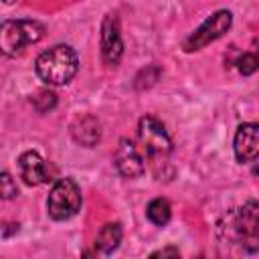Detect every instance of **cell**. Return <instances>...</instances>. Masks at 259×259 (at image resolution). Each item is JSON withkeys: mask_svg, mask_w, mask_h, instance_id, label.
<instances>
[{"mask_svg": "<svg viewBox=\"0 0 259 259\" xmlns=\"http://www.w3.org/2000/svg\"><path fill=\"white\" fill-rule=\"evenodd\" d=\"M36 75L49 83V85H67L77 69H79V59L77 53L67 47V45H57L45 53L38 55L36 63H34Z\"/></svg>", "mask_w": 259, "mask_h": 259, "instance_id": "7a4b0ae2", "label": "cell"}, {"mask_svg": "<svg viewBox=\"0 0 259 259\" xmlns=\"http://www.w3.org/2000/svg\"><path fill=\"white\" fill-rule=\"evenodd\" d=\"M71 132H73L75 142L81 144V146H87V148L95 146V144L99 142V138H101V125H99V121H97L93 115H83V117H79V119L73 123Z\"/></svg>", "mask_w": 259, "mask_h": 259, "instance_id": "8fae6325", "label": "cell"}, {"mask_svg": "<svg viewBox=\"0 0 259 259\" xmlns=\"http://www.w3.org/2000/svg\"><path fill=\"white\" fill-rule=\"evenodd\" d=\"M121 235H123V231H121L119 223H107L105 227H101V231H99V235L95 239V247L103 255H109V253H113L119 247Z\"/></svg>", "mask_w": 259, "mask_h": 259, "instance_id": "7c38bea8", "label": "cell"}, {"mask_svg": "<svg viewBox=\"0 0 259 259\" xmlns=\"http://www.w3.org/2000/svg\"><path fill=\"white\" fill-rule=\"evenodd\" d=\"M146 214H148V219H150L154 225H158V227H164V225L170 221V217H172V208H170V202H168L166 198H154V200L148 204V208H146Z\"/></svg>", "mask_w": 259, "mask_h": 259, "instance_id": "4fadbf2b", "label": "cell"}, {"mask_svg": "<svg viewBox=\"0 0 259 259\" xmlns=\"http://www.w3.org/2000/svg\"><path fill=\"white\" fill-rule=\"evenodd\" d=\"M152 257H180V251H178L176 247H166V249L154 251Z\"/></svg>", "mask_w": 259, "mask_h": 259, "instance_id": "e0dca14e", "label": "cell"}, {"mask_svg": "<svg viewBox=\"0 0 259 259\" xmlns=\"http://www.w3.org/2000/svg\"><path fill=\"white\" fill-rule=\"evenodd\" d=\"M233 24V14L229 10H217L214 14H210L184 42V49L188 53L198 51L210 42H214L217 38H221Z\"/></svg>", "mask_w": 259, "mask_h": 259, "instance_id": "8992f818", "label": "cell"}, {"mask_svg": "<svg viewBox=\"0 0 259 259\" xmlns=\"http://www.w3.org/2000/svg\"><path fill=\"white\" fill-rule=\"evenodd\" d=\"M32 105H34V109H36L38 113H47L49 109H53V107L57 105V95H55L53 91L42 89V91H38V93L32 97Z\"/></svg>", "mask_w": 259, "mask_h": 259, "instance_id": "9a60e30c", "label": "cell"}, {"mask_svg": "<svg viewBox=\"0 0 259 259\" xmlns=\"http://www.w3.org/2000/svg\"><path fill=\"white\" fill-rule=\"evenodd\" d=\"M18 170H20V178L28 186H38L49 180L47 164L36 152H24L18 158Z\"/></svg>", "mask_w": 259, "mask_h": 259, "instance_id": "30bf717a", "label": "cell"}, {"mask_svg": "<svg viewBox=\"0 0 259 259\" xmlns=\"http://www.w3.org/2000/svg\"><path fill=\"white\" fill-rule=\"evenodd\" d=\"M138 140L150 158H166L172 150V140L166 132V125L154 117V115H144L138 123Z\"/></svg>", "mask_w": 259, "mask_h": 259, "instance_id": "5b68a950", "label": "cell"}, {"mask_svg": "<svg viewBox=\"0 0 259 259\" xmlns=\"http://www.w3.org/2000/svg\"><path fill=\"white\" fill-rule=\"evenodd\" d=\"M101 55H103V61L111 67H115L123 55L119 20L115 14H107L101 22Z\"/></svg>", "mask_w": 259, "mask_h": 259, "instance_id": "52a82bcc", "label": "cell"}, {"mask_svg": "<svg viewBox=\"0 0 259 259\" xmlns=\"http://www.w3.org/2000/svg\"><path fill=\"white\" fill-rule=\"evenodd\" d=\"M4 2H6V4H10V2H12V0H4Z\"/></svg>", "mask_w": 259, "mask_h": 259, "instance_id": "ffe728a7", "label": "cell"}, {"mask_svg": "<svg viewBox=\"0 0 259 259\" xmlns=\"http://www.w3.org/2000/svg\"><path fill=\"white\" fill-rule=\"evenodd\" d=\"M237 69H239V73H243V75H253V73L259 69V49L249 51V53H243V55L237 59Z\"/></svg>", "mask_w": 259, "mask_h": 259, "instance_id": "5bb4252c", "label": "cell"}, {"mask_svg": "<svg viewBox=\"0 0 259 259\" xmlns=\"http://www.w3.org/2000/svg\"><path fill=\"white\" fill-rule=\"evenodd\" d=\"M235 158L243 162H253L259 158V123H241L235 134Z\"/></svg>", "mask_w": 259, "mask_h": 259, "instance_id": "9c48e42d", "label": "cell"}, {"mask_svg": "<svg viewBox=\"0 0 259 259\" xmlns=\"http://www.w3.org/2000/svg\"><path fill=\"white\" fill-rule=\"evenodd\" d=\"M115 168L125 178H138L144 174V156L132 140H119V146L113 154Z\"/></svg>", "mask_w": 259, "mask_h": 259, "instance_id": "ba28073f", "label": "cell"}, {"mask_svg": "<svg viewBox=\"0 0 259 259\" xmlns=\"http://www.w3.org/2000/svg\"><path fill=\"white\" fill-rule=\"evenodd\" d=\"M0 192H2V198H12V196L18 194L16 184L12 182V178H10L8 172H2V178H0Z\"/></svg>", "mask_w": 259, "mask_h": 259, "instance_id": "2e32d148", "label": "cell"}, {"mask_svg": "<svg viewBox=\"0 0 259 259\" xmlns=\"http://www.w3.org/2000/svg\"><path fill=\"white\" fill-rule=\"evenodd\" d=\"M219 237L245 253H259V202L249 200L229 210L219 223Z\"/></svg>", "mask_w": 259, "mask_h": 259, "instance_id": "6da1fadb", "label": "cell"}, {"mask_svg": "<svg viewBox=\"0 0 259 259\" xmlns=\"http://www.w3.org/2000/svg\"><path fill=\"white\" fill-rule=\"evenodd\" d=\"M253 174H255V176H259V164H257V166L253 168Z\"/></svg>", "mask_w": 259, "mask_h": 259, "instance_id": "d6986e66", "label": "cell"}, {"mask_svg": "<svg viewBox=\"0 0 259 259\" xmlns=\"http://www.w3.org/2000/svg\"><path fill=\"white\" fill-rule=\"evenodd\" d=\"M16 229H18V225H4V229H2V237L6 239V237H8L12 231H16Z\"/></svg>", "mask_w": 259, "mask_h": 259, "instance_id": "ac0fdd59", "label": "cell"}, {"mask_svg": "<svg viewBox=\"0 0 259 259\" xmlns=\"http://www.w3.org/2000/svg\"><path fill=\"white\" fill-rule=\"evenodd\" d=\"M45 36V26L38 20H6L0 26V49L4 55H16L24 47L38 42Z\"/></svg>", "mask_w": 259, "mask_h": 259, "instance_id": "3957f363", "label": "cell"}, {"mask_svg": "<svg viewBox=\"0 0 259 259\" xmlns=\"http://www.w3.org/2000/svg\"><path fill=\"white\" fill-rule=\"evenodd\" d=\"M81 208V188L73 178H59L47 200V210L55 221H67Z\"/></svg>", "mask_w": 259, "mask_h": 259, "instance_id": "277c9868", "label": "cell"}]
</instances>
